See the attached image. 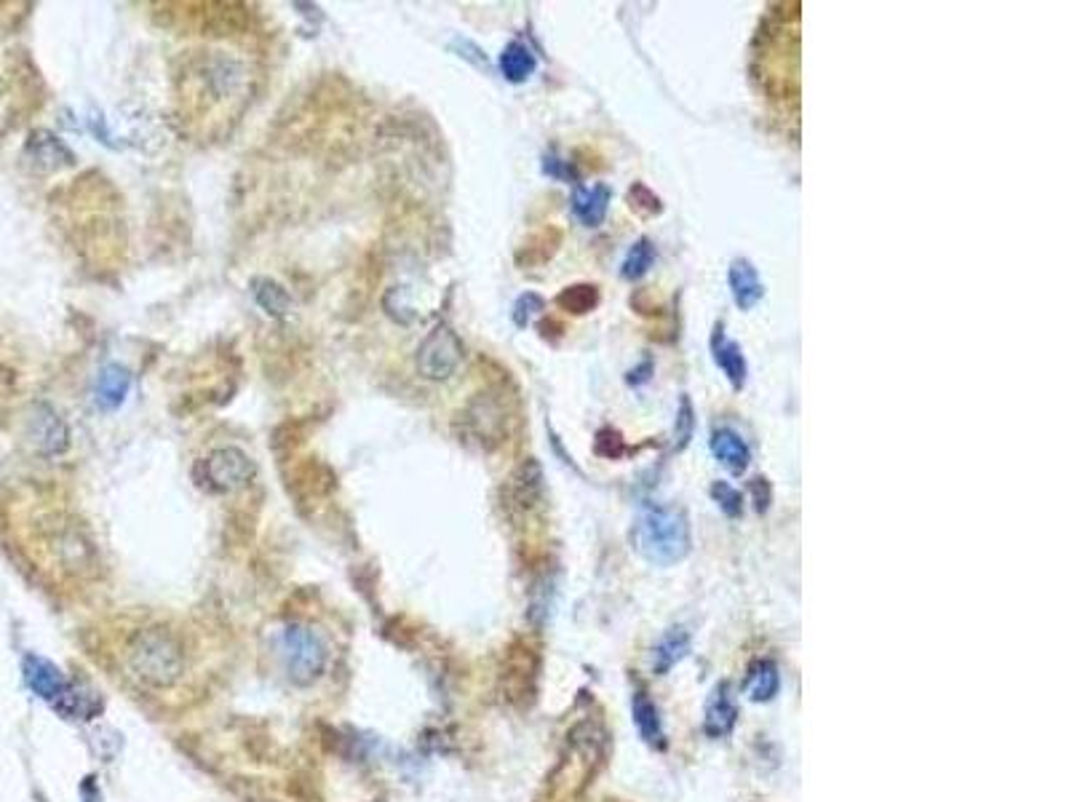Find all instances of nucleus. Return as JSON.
<instances>
[{"mask_svg": "<svg viewBox=\"0 0 1069 802\" xmlns=\"http://www.w3.org/2000/svg\"><path fill=\"white\" fill-rule=\"evenodd\" d=\"M572 214L580 225L586 228H599L610 212V201H613V190L607 188L604 182H596V185H575L572 190Z\"/></svg>", "mask_w": 1069, "mask_h": 802, "instance_id": "9d476101", "label": "nucleus"}, {"mask_svg": "<svg viewBox=\"0 0 1069 802\" xmlns=\"http://www.w3.org/2000/svg\"><path fill=\"white\" fill-rule=\"evenodd\" d=\"M257 474L254 460L238 447H217L206 458H201L193 468V476L201 490L214 495H228L252 482Z\"/></svg>", "mask_w": 1069, "mask_h": 802, "instance_id": "20e7f679", "label": "nucleus"}, {"mask_svg": "<svg viewBox=\"0 0 1069 802\" xmlns=\"http://www.w3.org/2000/svg\"><path fill=\"white\" fill-rule=\"evenodd\" d=\"M546 308V300L535 292H527L514 303V311H511V319H514L516 327H527L532 321V316H538L540 311Z\"/></svg>", "mask_w": 1069, "mask_h": 802, "instance_id": "c85d7f7f", "label": "nucleus"}, {"mask_svg": "<svg viewBox=\"0 0 1069 802\" xmlns=\"http://www.w3.org/2000/svg\"><path fill=\"white\" fill-rule=\"evenodd\" d=\"M602 303V292L596 284H572V287L562 289V295L556 297V305L562 311L572 313V316H586V313L596 311V305Z\"/></svg>", "mask_w": 1069, "mask_h": 802, "instance_id": "5701e85b", "label": "nucleus"}, {"mask_svg": "<svg viewBox=\"0 0 1069 802\" xmlns=\"http://www.w3.org/2000/svg\"><path fill=\"white\" fill-rule=\"evenodd\" d=\"M735 717H738V706H735V698L730 693V685L727 682H719L717 688L711 690L709 704H706V717H703V733L714 741L725 738L733 733Z\"/></svg>", "mask_w": 1069, "mask_h": 802, "instance_id": "ddd939ff", "label": "nucleus"}, {"mask_svg": "<svg viewBox=\"0 0 1069 802\" xmlns=\"http://www.w3.org/2000/svg\"><path fill=\"white\" fill-rule=\"evenodd\" d=\"M687 650H690V634H687V629L674 626V629L666 631V634L661 637V642L655 645V658H653L655 674H669L671 669H674V666L685 658Z\"/></svg>", "mask_w": 1069, "mask_h": 802, "instance_id": "a211bd4d", "label": "nucleus"}, {"mask_svg": "<svg viewBox=\"0 0 1069 802\" xmlns=\"http://www.w3.org/2000/svg\"><path fill=\"white\" fill-rule=\"evenodd\" d=\"M695 434V412H693V401H690V396H682L679 399V410H677V426H674V450H685L687 444H690V439H693Z\"/></svg>", "mask_w": 1069, "mask_h": 802, "instance_id": "a878e982", "label": "nucleus"}, {"mask_svg": "<svg viewBox=\"0 0 1069 802\" xmlns=\"http://www.w3.org/2000/svg\"><path fill=\"white\" fill-rule=\"evenodd\" d=\"M460 426L468 442L479 444L482 450H495L506 442L511 410L498 391H482L466 404V410L460 415Z\"/></svg>", "mask_w": 1069, "mask_h": 802, "instance_id": "7ed1b4c3", "label": "nucleus"}, {"mask_svg": "<svg viewBox=\"0 0 1069 802\" xmlns=\"http://www.w3.org/2000/svg\"><path fill=\"white\" fill-rule=\"evenodd\" d=\"M121 666L126 677L137 682L139 688L164 693L185 680L190 653L180 631H174L166 623H150L123 642Z\"/></svg>", "mask_w": 1069, "mask_h": 802, "instance_id": "f257e3e1", "label": "nucleus"}, {"mask_svg": "<svg viewBox=\"0 0 1069 802\" xmlns=\"http://www.w3.org/2000/svg\"><path fill=\"white\" fill-rule=\"evenodd\" d=\"M711 452L719 460V466H725L733 474H743L751 460L749 444L743 442V436L733 428H717L711 434Z\"/></svg>", "mask_w": 1069, "mask_h": 802, "instance_id": "2eb2a0df", "label": "nucleus"}, {"mask_svg": "<svg viewBox=\"0 0 1069 802\" xmlns=\"http://www.w3.org/2000/svg\"><path fill=\"white\" fill-rule=\"evenodd\" d=\"M511 503L522 511H532L543 500V471L535 458H527L508 482Z\"/></svg>", "mask_w": 1069, "mask_h": 802, "instance_id": "4468645a", "label": "nucleus"}, {"mask_svg": "<svg viewBox=\"0 0 1069 802\" xmlns=\"http://www.w3.org/2000/svg\"><path fill=\"white\" fill-rule=\"evenodd\" d=\"M749 495H751V503H754V508H757L759 514H765L770 506V500H773V490H770V482L765 479V476H754L749 482Z\"/></svg>", "mask_w": 1069, "mask_h": 802, "instance_id": "c756f323", "label": "nucleus"}, {"mask_svg": "<svg viewBox=\"0 0 1069 802\" xmlns=\"http://www.w3.org/2000/svg\"><path fill=\"white\" fill-rule=\"evenodd\" d=\"M711 356L717 361V367L725 372L727 380L733 383L735 391H741L746 377H749V367H746V356H743L741 345L727 337L722 321H717L714 332H711Z\"/></svg>", "mask_w": 1069, "mask_h": 802, "instance_id": "9b49d317", "label": "nucleus"}, {"mask_svg": "<svg viewBox=\"0 0 1069 802\" xmlns=\"http://www.w3.org/2000/svg\"><path fill=\"white\" fill-rule=\"evenodd\" d=\"M463 356H466V348L455 329L449 324H436L417 348V372L425 380L441 383L455 375L457 367L463 364Z\"/></svg>", "mask_w": 1069, "mask_h": 802, "instance_id": "423d86ee", "label": "nucleus"}, {"mask_svg": "<svg viewBox=\"0 0 1069 802\" xmlns=\"http://www.w3.org/2000/svg\"><path fill=\"white\" fill-rule=\"evenodd\" d=\"M626 204H629L631 212L639 214V217H655V214L663 212L661 198L655 196L653 190L642 185V182H634V185H631L629 193H626Z\"/></svg>", "mask_w": 1069, "mask_h": 802, "instance_id": "393cba45", "label": "nucleus"}, {"mask_svg": "<svg viewBox=\"0 0 1069 802\" xmlns=\"http://www.w3.org/2000/svg\"><path fill=\"white\" fill-rule=\"evenodd\" d=\"M631 541L639 557L658 567H671L690 554V522L679 506L669 503H647L634 522Z\"/></svg>", "mask_w": 1069, "mask_h": 802, "instance_id": "f03ea898", "label": "nucleus"}, {"mask_svg": "<svg viewBox=\"0 0 1069 802\" xmlns=\"http://www.w3.org/2000/svg\"><path fill=\"white\" fill-rule=\"evenodd\" d=\"M538 329H540V335L546 337V340H551V343H556V340H562V335H564V327L554 319H543V321H540Z\"/></svg>", "mask_w": 1069, "mask_h": 802, "instance_id": "2f4dec72", "label": "nucleus"}, {"mask_svg": "<svg viewBox=\"0 0 1069 802\" xmlns=\"http://www.w3.org/2000/svg\"><path fill=\"white\" fill-rule=\"evenodd\" d=\"M281 650H284L286 672L294 682L300 685H308L324 672L327 666V645L324 639L316 634L308 626H300L294 623L284 631V639H281Z\"/></svg>", "mask_w": 1069, "mask_h": 802, "instance_id": "0eeeda50", "label": "nucleus"}, {"mask_svg": "<svg viewBox=\"0 0 1069 802\" xmlns=\"http://www.w3.org/2000/svg\"><path fill=\"white\" fill-rule=\"evenodd\" d=\"M535 67H538V59L530 51V46H524L522 41H511L500 54V73L511 83H524L535 73Z\"/></svg>", "mask_w": 1069, "mask_h": 802, "instance_id": "412c9836", "label": "nucleus"}, {"mask_svg": "<svg viewBox=\"0 0 1069 802\" xmlns=\"http://www.w3.org/2000/svg\"><path fill=\"white\" fill-rule=\"evenodd\" d=\"M25 158L38 172H59L65 166L75 164L73 150L59 140L49 129H35L25 142Z\"/></svg>", "mask_w": 1069, "mask_h": 802, "instance_id": "1a4fd4ad", "label": "nucleus"}, {"mask_svg": "<svg viewBox=\"0 0 1069 802\" xmlns=\"http://www.w3.org/2000/svg\"><path fill=\"white\" fill-rule=\"evenodd\" d=\"M727 284H730V292H733L735 305L741 311H751L757 308L759 300L765 297V284L759 279L754 262L746 260V257H735L727 268Z\"/></svg>", "mask_w": 1069, "mask_h": 802, "instance_id": "f8f14e48", "label": "nucleus"}, {"mask_svg": "<svg viewBox=\"0 0 1069 802\" xmlns=\"http://www.w3.org/2000/svg\"><path fill=\"white\" fill-rule=\"evenodd\" d=\"M634 725H637V733L642 736V741L655 749H663L666 746V733H663V722L658 706L647 693H639L634 698Z\"/></svg>", "mask_w": 1069, "mask_h": 802, "instance_id": "f3484780", "label": "nucleus"}, {"mask_svg": "<svg viewBox=\"0 0 1069 802\" xmlns=\"http://www.w3.org/2000/svg\"><path fill=\"white\" fill-rule=\"evenodd\" d=\"M655 257H658V249L650 238H639L634 241V246L626 254V260L621 265V276L626 281H639L642 276L650 273V268L655 265Z\"/></svg>", "mask_w": 1069, "mask_h": 802, "instance_id": "b1692460", "label": "nucleus"}, {"mask_svg": "<svg viewBox=\"0 0 1069 802\" xmlns=\"http://www.w3.org/2000/svg\"><path fill=\"white\" fill-rule=\"evenodd\" d=\"M25 680L43 701H49L65 717H86L94 709V704H89L81 693H75L73 685L54 663L43 661L38 655H30L25 661Z\"/></svg>", "mask_w": 1069, "mask_h": 802, "instance_id": "39448f33", "label": "nucleus"}, {"mask_svg": "<svg viewBox=\"0 0 1069 802\" xmlns=\"http://www.w3.org/2000/svg\"><path fill=\"white\" fill-rule=\"evenodd\" d=\"M746 696L757 704H765L770 698H776L778 688H781V674H778V666L773 661H754L749 669V677H746Z\"/></svg>", "mask_w": 1069, "mask_h": 802, "instance_id": "aec40b11", "label": "nucleus"}, {"mask_svg": "<svg viewBox=\"0 0 1069 802\" xmlns=\"http://www.w3.org/2000/svg\"><path fill=\"white\" fill-rule=\"evenodd\" d=\"M711 498H714V503H717L722 514H727V516L743 514V495L735 490L733 484L714 482L711 484Z\"/></svg>", "mask_w": 1069, "mask_h": 802, "instance_id": "bb28decb", "label": "nucleus"}, {"mask_svg": "<svg viewBox=\"0 0 1069 802\" xmlns=\"http://www.w3.org/2000/svg\"><path fill=\"white\" fill-rule=\"evenodd\" d=\"M559 241H562V233L556 228H543L538 230L530 241H524L522 249L516 252V262L524 265V268H532V265H543L556 254L559 249Z\"/></svg>", "mask_w": 1069, "mask_h": 802, "instance_id": "4be33fe9", "label": "nucleus"}, {"mask_svg": "<svg viewBox=\"0 0 1069 802\" xmlns=\"http://www.w3.org/2000/svg\"><path fill=\"white\" fill-rule=\"evenodd\" d=\"M27 439H30L35 452H41L46 458H54V455H62L70 447V428H67L62 415L51 404L38 401V404L30 407V415H27Z\"/></svg>", "mask_w": 1069, "mask_h": 802, "instance_id": "6e6552de", "label": "nucleus"}, {"mask_svg": "<svg viewBox=\"0 0 1069 802\" xmlns=\"http://www.w3.org/2000/svg\"><path fill=\"white\" fill-rule=\"evenodd\" d=\"M131 391V372L121 364H107L94 383V399L102 410H118Z\"/></svg>", "mask_w": 1069, "mask_h": 802, "instance_id": "dca6fc26", "label": "nucleus"}, {"mask_svg": "<svg viewBox=\"0 0 1069 802\" xmlns=\"http://www.w3.org/2000/svg\"><path fill=\"white\" fill-rule=\"evenodd\" d=\"M543 169H546L551 177H559V180H575V172H572L570 166H567V161H562V158H554V156H546V161H543Z\"/></svg>", "mask_w": 1069, "mask_h": 802, "instance_id": "7c9ffc66", "label": "nucleus"}, {"mask_svg": "<svg viewBox=\"0 0 1069 802\" xmlns=\"http://www.w3.org/2000/svg\"><path fill=\"white\" fill-rule=\"evenodd\" d=\"M249 287H252V297L257 300V305L273 319H284L286 313L292 311V297L278 281L268 279V276H254Z\"/></svg>", "mask_w": 1069, "mask_h": 802, "instance_id": "6ab92c4d", "label": "nucleus"}, {"mask_svg": "<svg viewBox=\"0 0 1069 802\" xmlns=\"http://www.w3.org/2000/svg\"><path fill=\"white\" fill-rule=\"evenodd\" d=\"M594 452L599 455V458L621 460L623 455H626V442H623L621 431H615V428H602V431L596 434Z\"/></svg>", "mask_w": 1069, "mask_h": 802, "instance_id": "cd10ccee", "label": "nucleus"}]
</instances>
